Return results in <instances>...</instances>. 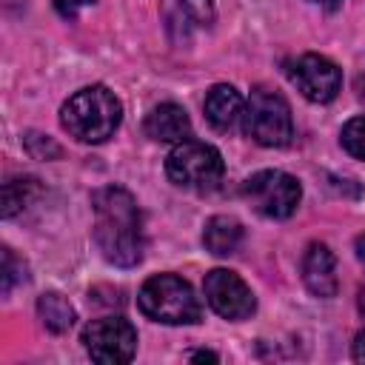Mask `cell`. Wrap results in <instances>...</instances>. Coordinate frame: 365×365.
I'll return each instance as SVG.
<instances>
[{
  "label": "cell",
  "instance_id": "3957f363",
  "mask_svg": "<svg viewBox=\"0 0 365 365\" xmlns=\"http://www.w3.org/2000/svg\"><path fill=\"white\" fill-rule=\"evenodd\" d=\"M140 311L163 325H194L202 317V305L194 288L177 274L148 277L137 294Z\"/></svg>",
  "mask_w": 365,
  "mask_h": 365
},
{
  "label": "cell",
  "instance_id": "277c9868",
  "mask_svg": "<svg viewBox=\"0 0 365 365\" xmlns=\"http://www.w3.org/2000/svg\"><path fill=\"white\" fill-rule=\"evenodd\" d=\"M242 128L254 143H259L265 148L288 145L294 137V120H291V108H288L285 97L265 86H257L245 103Z\"/></svg>",
  "mask_w": 365,
  "mask_h": 365
},
{
  "label": "cell",
  "instance_id": "ba28073f",
  "mask_svg": "<svg viewBox=\"0 0 365 365\" xmlns=\"http://www.w3.org/2000/svg\"><path fill=\"white\" fill-rule=\"evenodd\" d=\"M288 80L297 86V91L311 103H331L339 94L342 71L334 60L322 54H299L288 63Z\"/></svg>",
  "mask_w": 365,
  "mask_h": 365
},
{
  "label": "cell",
  "instance_id": "52a82bcc",
  "mask_svg": "<svg viewBox=\"0 0 365 365\" xmlns=\"http://www.w3.org/2000/svg\"><path fill=\"white\" fill-rule=\"evenodd\" d=\"M83 348L100 365H123L134 359L137 331L123 317H100L83 328Z\"/></svg>",
  "mask_w": 365,
  "mask_h": 365
},
{
  "label": "cell",
  "instance_id": "30bf717a",
  "mask_svg": "<svg viewBox=\"0 0 365 365\" xmlns=\"http://www.w3.org/2000/svg\"><path fill=\"white\" fill-rule=\"evenodd\" d=\"M302 282L314 297H334L339 288L336 279V259L325 242H311L302 254Z\"/></svg>",
  "mask_w": 365,
  "mask_h": 365
},
{
  "label": "cell",
  "instance_id": "5b68a950",
  "mask_svg": "<svg viewBox=\"0 0 365 365\" xmlns=\"http://www.w3.org/2000/svg\"><path fill=\"white\" fill-rule=\"evenodd\" d=\"M222 154L200 140L177 143L165 157V174L174 185L191 191H208L222 180Z\"/></svg>",
  "mask_w": 365,
  "mask_h": 365
},
{
  "label": "cell",
  "instance_id": "9c48e42d",
  "mask_svg": "<svg viewBox=\"0 0 365 365\" xmlns=\"http://www.w3.org/2000/svg\"><path fill=\"white\" fill-rule=\"evenodd\" d=\"M202 291H205V299L208 305L231 319V322H240V319H248L257 308V299L251 294V288L242 282V277H237L234 271L228 268H214L205 274V282H202Z\"/></svg>",
  "mask_w": 365,
  "mask_h": 365
},
{
  "label": "cell",
  "instance_id": "8fae6325",
  "mask_svg": "<svg viewBox=\"0 0 365 365\" xmlns=\"http://www.w3.org/2000/svg\"><path fill=\"white\" fill-rule=\"evenodd\" d=\"M145 134L157 143H182L191 137V120L182 106L177 103H160L145 114L143 123Z\"/></svg>",
  "mask_w": 365,
  "mask_h": 365
},
{
  "label": "cell",
  "instance_id": "6da1fadb",
  "mask_svg": "<svg viewBox=\"0 0 365 365\" xmlns=\"http://www.w3.org/2000/svg\"><path fill=\"white\" fill-rule=\"evenodd\" d=\"M94 208V242L111 265L131 268L143 259V217L131 191L120 185H106L91 197Z\"/></svg>",
  "mask_w": 365,
  "mask_h": 365
},
{
  "label": "cell",
  "instance_id": "2e32d148",
  "mask_svg": "<svg viewBox=\"0 0 365 365\" xmlns=\"http://www.w3.org/2000/svg\"><path fill=\"white\" fill-rule=\"evenodd\" d=\"M37 314L43 319V325L51 331V334H66L71 325H74V308L71 302L57 294V291H48L37 299Z\"/></svg>",
  "mask_w": 365,
  "mask_h": 365
},
{
  "label": "cell",
  "instance_id": "44dd1931",
  "mask_svg": "<svg viewBox=\"0 0 365 365\" xmlns=\"http://www.w3.org/2000/svg\"><path fill=\"white\" fill-rule=\"evenodd\" d=\"M351 354H354L356 362H365V331H359V334L354 336V348H351Z\"/></svg>",
  "mask_w": 365,
  "mask_h": 365
},
{
  "label": "cell",
  "instance_id": "e0dca14e",
  "mask_svg": "<svg viewBox=\"0 0 365 365\" xmlns=\"http://www.w3.org/2000/svg\"><path fill=\"white\" fill-rule=\"evenodd\" d=\"M339 143L342 148L356 157V160H365V117H354L342 125V134H339Z\"/></svg>",
  "mask_w": 365,
  "mask_h": 365
},
{
  "label": "cell",
  "instance_id": "7402d4cb",
  "mask_svg": "<svg viewBox=\"0 0 365 365\" xmlns=\"http://www.w3.org/2000/svg\"><path fill=\"white\" fill-rule=\"evenodd\" d=\"M354 248H356V257H359V262L365 265V234H359V237H356Z\"/></svg>",
  "mask_w": 365,
  "mask_h": 365
},
{
  "label": "cell",
  "instance_id": "5bb4252c",
  "mask_svg": "<svg viewBox=\"0 0 365 365\" xmlns=\"http://www.w3.org/2000/svg\"><path fill=\"white\" fill-rule=\"evenodd\" d=\"M240 242H242V222L234 220V217H228V214L211 217L205 222V228H202V245L211 254H217V257L234 254L240 248Z\"/></svg>",
  "mask_w": 365,
  "mask_h": 365
},
{
  "label": "cell",
  "instance_id": "9a60e30c",
  "mask_svg": "<svg viewBox=\"0 0 365 365\" xmlns=\"http://www.w3.org/2000/svg\"><path fill=\"white\" fill-rule=\"evenodd\" d=\"M43 194V185L37 177H11L3 182V217L11 220L20 211H26L37 197Z\"/></svg>",
  "mask_w": 365,
  "mask_h": 365
},
{
  "label": "cell",
  "instance_id": "7a4b0ae2",
  "mask_svg": "<svg viewBox=\"0 0 365 365\" xmlns=\"http://www.w3.org/2000/svg\"><path fill=\"white\" fill-rule=\"evenodd\" d=\"M120 120L123 103L106 86H86L74 91L60 108L63 128L80 143H106L120 128Z\"/></svg>",
  "mask_w": 365,
  "mask_h": 365
},
{
  "label": "cell",
  "instance_id": "8992f818",
  "mask_svg": "<svg viewBox=\"0 0 365 365\" xmlns=\"http://www.w3.org/2000/svg\"><path fill=\"white\" fill-rule=\"evenodd\" d=\"M242 197L262 217L285 220V217H291L297 211L302 188H299L297 177H291V174H285L279 168H265V171H257L254 177L245 180Z\"/></svg>",
  "mask_w": 365,
  "mask_h": 365
},
{
  "label": "cell",
  "instance_id": "7c38bea8",
  "mask_svg": "<svg viewBox=\"0 0 365 365\" xmlns=\"http://www.w3.org/2000/svg\"><path fill=\"white\" fill-rule=\"evenodd\" d=\"M165 23L168 31L185 40L194 29H208L214 23L211 0H165Z\"/></svg>",
  "mask_w": 365,
  "mask_h": 365
},
{
  "label": "cell",
  "instance_id": "ac0fdd59",
  "mask_svg": "<svg viewBox=\"0 0 365 365\" xmlns=\"http://www.w3.org/2000/svg\"><path fill=\"white\" fill-rule=\"evenodd\" d=\"M23 140H26L29 154L37 157V160H54V157H60V145H57L51 137H43V134H37V131H29Z\"/></svg>",
  "mask_w": 365,
  "mask_h": 365
},
{
  "label": "cell",
  "instance_id": "603a6c76",
  "mask_svg": "<svg viewBox=\"0 0 365 365\" xmlns=\"http://www.w3.org/2000/svg\"><path fill=\"white\" fill-rule=\"evenodd\" d=\"M191 359H200V362H202V359L217 362V354H211V351H194V354H191Z\"/></svg>",
  "mask_w": 365,
  "mask_h": 365
},
{
  "label": "cell",
  "instance_id": "4fadbf2b",
  "mask_svg": "<svg viewBox=\"0 0 365 365\" xmlns=\"http://www.w3.org/2000/svg\"><path fill=\"white\" fill-rule=\"evenodd\" d=\"M202 108H205V120H208L217 131H231V128L242 120V111H245L240 91H237L234 86H228V83L211 86L208 94H205Z\"/></svg>",
  "mask_w": 365,
  "mask_h": 365
},
{
  "label": "cell",
  "instance_id": "cb8c5ba5",
  "mask_svg": "<svg viewBox=\"0 0 365 365\" xmlns=\"http://www.w3.org/2000/svg\"><path fill=\"white\" fill-rule=\"evenodd\" d=\"M308 3H317V6H336L339 0H308Z\"/></svg>",
  "mask_w": 365,
  "mask_h": 365
},
{
  "label": "cell",
  "instance_id": "ffe728a7",
  "mask_svg": "<svg viewBox=\"0 0 365 365\" xmlns=\"http://www.w3.org/2000/svg\"><path fill=\"white\" fill-rule=\"evenodd\" d=\"M94 0H54V9L63 14V17H77V11L80 9H86V6H91Z\"/></svg>",
  "mask_w": 365,
  "mask_h": 365
},
{
  "label": "cell",
  "instance_id": "d6986e66",
  "mask_svg": "<svg viewBox=\"0 0 365 365\" xmlns=\"http://www.w3.org/2000/svg\"><path fill=\"white\" fill-rule=\"evenodd\" d=\"M26 274H23V262L14 257V251L11 248H3V274H0V279H3V294H9L11 288H14V282H20Z\"/></svg>",
  "mask_w": 365,
  "mask_h": 365
}]
</instances>
